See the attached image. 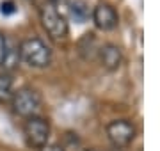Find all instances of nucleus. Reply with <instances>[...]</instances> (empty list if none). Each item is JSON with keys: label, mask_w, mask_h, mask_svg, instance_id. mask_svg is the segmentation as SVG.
I'll return each instance as SVG.
<instances>
[{"label": "nucleus", "mask_w": 160, "mask_h": 151, "mask_svg": "<svg viewBox=\"0 0 160 151\" xmlns=\"http://www.w3.org/2000/svg\"><path fill=\"white\" fill-rule=\"evenodd\" d=\"M20 59L32 68H46L52 62V50L39 37H29L20 45Z\"/></svg>", "instance_id": "1"}, {"label": "nucleus", "mask_w": 160, "mask_h": 151, "mask_svg": "<svg viewBox=\"0 0 160 151\" xmlns=\"http://www.w3.org/2000/svg\"><path fill=\"white\" fill-rule=\"evenodd\" d=\"M69 12H71V16L75 18L77 23H86L92 11L89 9V4L86 0H75L69 4Z\"/></svg>", "instance_id": "10"}, {"label": "nucleus", "mask_w": 160, "mask_h": 151, "mask_svg": "<svg viewBox=\"0 0 160 151\" xmlns=\"http://www.w3.org/2000/svg\"><path fill=\"white\" fill-rule=\"evenodd\" d=\"M12 110L22 117H32L38 116L41 109V94L32 87H22L18 89L11 100Z\"/></svg>", "instance_id": "3"}, {"label": "nucleus", "mask_w": 160, "mask_h": 151, "mask_svg": "<svg viewBox=\"0 0 160 151\" xmlns=\"http://www.w3.org/2000/svg\"><path fill=\"white\" fill-rule=\"evenodd\" d=\"M107 137L116 148H126L135 139V126L128 119H116L107 124Z\"/></svg>", "instance_id": "5"}, {"label": "nucleus", "mask_w": 160, "mask_h": 151, "mask_svg": "<svg viewBox=\"0 0 160 151\" xmlns=\"http://www.w3.org/2000/svg\"><path fill=\"white\" fill-rule=\"evenodd\" d=\"M0 12H2V14H12V12H16V6H14V2H12V0L2 2V4H0Z\"/></svg>", "instance_id": "12"}, {"label": "nucleus", "mask_w": 160, "mask_h": 151, "mask_svg": "<svg viewBox=\"0 0 160 151\" xmlns=\"http://www.w3.org/2000/svg\"><path fill=\"white\" fill-rule=\"evenodd\" d=\"M98 57H100V62L105 70L114 71L121 66V61H123V53H121L119 46L114 45V43H107L103 45L100 50H98Z\"/></svg>", "instance_id": "7"}, {"label": "nucleus", "mask_w": 160, "mask_h": 151, "mask_svg": "<svg viewBox=\"0 0 160 151\" xmlns=\"http://www.w3.org/2000/svg\"><path fill=\"white\" fill-rule=\"evenodd\" d=\"M22 59H20V46H18L14 41L7 39V46H6V55H4V61H2V68L7 71L14 70L18 66V62H20Z\"/></svg>", "instance_id": "9"}, {"label": "nucleus", "mask_w": 160, "mask_h": 151, "mask_svg": "<svg viewBox=\"0 0 160 151\" xmlns=\"http://www.w3.org/2000/svg\"><path fill=\"white\" fill-rule=\"evenodd\" d=\"M39 18H41V25L43 29L48 32L52 39H64L68 36V22L66 18L59 12L57 6L52 2H45L39 9Z\"/></svg>", "instance_id": "2"}, {"label": "nucleus", "mask_w": 160, "mask_h": 151, "mask_svg": "<svg viewBox=\"0 0 160 151\" xmlns=\"http://www.w3.org/2000/svg\"><path fill=\"white\" fill-rule=\"evenodd\" d=\"M6 46H7V37H6V34L0 30V64H2L4 55H6Z\"/></svg>", "instance_id": "13"}, {"label": "nucleus", "mask_w": 160, "mask_h": 151, "mask_svg": "<svg viewBox=\"0 0 160 151\" xmlns=\"http://www.w3.org/2000/svg\"><path fill=\"white\" fill-rule=\"evenodd\" d=\"M14 96L12 76L9 73H0V103H9Z\"/></svg>", "instance_id": "11"}, {"label": "nucleus", "mask_w": 160, "mask_h": 151, "mask_svg": "<svg viewBox=\"0 0 160 151\" xmlns=\"http://www.w3.org/2000/svg\"><path fill=\"white\" fill-rule=\"evenodd\" d=\"M39 151H64V149L57 144H46V146H43Z\"/></svg>", "instance_id": "14"}, {"label": "nucleus", "mask_w": 160, "mask_h": 151, "mask_svg": "<svg viewBox=\"0 0 160 151\" xmlns=\"http://www.w3.org/2000/svg\"><path fill=\"white\" fill-rule=\"evenodd\" d=\"M48 2H52V4H55V6H57V4H66L68 0H48Z\"/></svg>", "instance_id": "15"}, {"label": "nucleus", "mask_w": 160, "mask_h": 151, "mask_svg": "<svg viewBox=\"0 0 160 151\" xmlns=\"http://www.w3.org/2000/svg\"><path fill=\"white\" fill-rule=\"evenodd\" d=\"M92 22L100 30H114L118 27V12L110 4H98L91 12Z\"/></svg>", "instance_id": "6"}, {"label": "nucleus", "mask_w": 160, "mask_h": 151, "mask_svg": "<svg viewBox=\"0 0 160 151\" xmlns=\"http://www.w3.org/2000/svg\"><path fill=\"white\" fill-rule=\"evenodd\" d=\"M98 50H100V48H98L96 37H94V34H92V32L84 34V37L78 41V53L86 59V61L94 59V55L98 53Z\"/></svg>", "instance_id": "8"}, {"label": "nucleus", "mask_w": 160, "mask_h": 151, "mask_svg": "<svg viewBox=\"0 0 160 151\" xmlns=\"http://www.w3.org/2000/svg\"><path fill=\"white\" fill-rule=\"evenodd\" d=\"M23 135L29 146L41 149L43 146H46L48 137H50V123L41 116L27 117V121L23 124Z\"/></svg>", "instance_id": "4"}]
</instances>
